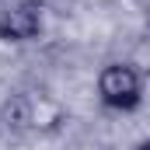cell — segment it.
I'll use <instances>...</instances> for the list:
<instances>
[{"mask_svg":"<svg viewBox=\"0 0 150 150\" xmlns=\"http://www.w3.org/2000/svg\"><path fill=\"white\" fill-rule=\"evenodd\" d=\"M140 150H150V140H143V143H140Z\"/></svg>","mask_w":150,"mask_h":150,"instance_id":"obj_4","label":"cell"},{"mask_svg":"<svg viewBox=\"0 0 150 150\" xmlns=\"http://www.w3.org/2000/svg\"><path fill=\"white\" fill-rule=\"evenodd\" d=\"M7 119L14 122V126H32V129H56L59 126V119H63V108L52 101V98H45V94H21L18 101H14V108L7 105Z\"/></svg>","mask_w":150,"mask_h":150,"instance_id":"obj_3","label":"cell"},{"mask_svg":"<svg viewBox=\"0 0 150 150\" xmlns=\"http://www.w3.org/2000/svg\"><path fill=\"white\" fill-rule=\"evenodd\" d=\"M98 101L112 112H133L143 101V70L129 59H115L98 70Z\"/></svg>","mask_w":150,"mask_h":150,"instance_id":"obj_1","label":"cell"},{"mask_svg":"<svg viewBox=\"0 0 150 150\" xmlns=\"http://www.w3.org/2000/svg\"><path fill=\"white\" fill-rule=\"evenodd\" d=\"M42 35V4L38 0H14L0 11V42L21 45Z\"/></svg>","mask_w":150,"mask_h":150,"instance_id":"obj_2","label":"cell"}]
</instances>
